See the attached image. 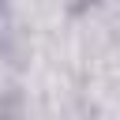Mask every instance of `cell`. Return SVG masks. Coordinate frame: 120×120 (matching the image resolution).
Here are the masks:
<instances>
[{
	"label": "cell",
	"mask_w": 120,
	"mask_h": 120,
	"mask_svg": "<svg viewBox=\"0 0 120 120\" xmlns=\"http://www.w3.org/2000/svg\"><path fill=\"white\" fill-rule=\"evenodd\" d=\"M0 120H15V116H11V112H8L4 105H0Z\"/></svg>",
	"instance_id": "cell-1"
}]
</instances>
